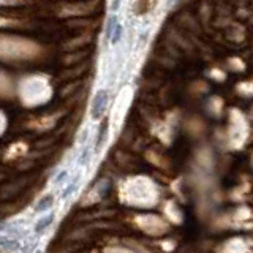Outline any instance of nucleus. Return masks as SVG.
Wrapping results in <instances>:
<instances>
[{
	"mask_svg": "<svg viewBox=\"0 0 253 253\" xmlns=\"http://www.w3.org/2000/svg\"><path fill=\"white\" fill-rule=\"evenodd\" d=\"M52 220H54V217H52V215H51V217H46L44 220H42V221H40V223L37 225V231H43V229H44L47 225L52 223Z\"/></svg>",
	"mask_w": 253,
	"mask_h": 253,
	"instance_id": "4",
	"label": "nucleus"
},
{
	"mask_svg": "<svg viewBox=\"0 0 253 253\" xmlns=\"http://www.w3.org/2000/svg\"><path fill=\"white\" fill-rule=\"evenodd\" d=\"M106 101H108V93H106V90H98L97 95L93 97L92 109H90V114H92V117L95 119V121L101 117L103 111H105V108H106Z\"/></svg>",
	"mask_w": 253,
	"mask_h": 253,
	"instance_id": "1",
	"label": "nucleus"
},
{
	"mask_svg": "<svg viewBox=\"0 0 253 253\" xmlns=\"http://www.w3.org/2000/svg\"><path fill=\"white\" fill-rule=\"evenodd\" d=\"M63 177H67V171H62L59 176H57V179H55V184H60V182L63 180Z\"/></svg>",
	"mask_w": 253,
	"mask_h": 253,
	"instance_id": "6",
	"label": "nucleus"
},
{
	"mask_svg": "<svg viewBox=\"0 0 253 253\" xmlns=\"http://www.w3.org/2000/svg\"><path fill=\"white\" fill-rule=\"evenodd\" d=\"M117 8H119V0H116V2H114V5H113V10H114V11L117 10Z\"/></svg>",
	"mask_w": 253,
	"mask_h": 253,
	"instance_id": "8",
	"label": "nucleus"
},
{
	"mask_svg": "<svg viewBox=\"0 0 253 253\" xmlns=\"http://www.w3.org/2000/svg\"><path fill=\"white\" fill-rule=\"evenodd\" d=\"M116 26H117V18H116V16H113V18H109L108 26H106V37L108 38L113 37V32H114Z\"/></svg>",
	"mask_w": 253,
	"mask_h": 253,
	"instance_id": "3",
	"label": "nucleus"
},
{
	"mask_svg": "<svg viewBox=\"0 0 253 253\" xmlns=\"http://www.w3.org/2000/svg\"><path fill=\"white\" fill-rule=\"evenodd\" d=\"M121 37H122V26H116V29H114V34H113V37H111V42L113 43H117L119 40H121Z\"/></svg>",
	"mask_w": 253,
	"mask_h": 253,
	"instance_id": "5",
	"label": "nucleus"
},
{
	"mask_svg": "<svg viewBox=\"0 0 253 253\" xmlns=\"http://www.w3.org/2000/svg\"><path fill=\"white\" fill-rule=\"evenodd\" d=\"M73 188H75V184H73V185H70V187L65 190V193H63V198H67L68 195H71V192H73Z\"/></svg>",
	"mask_w": 253,
	"mask_h": 253,
	"instance_id": "7",
	"label": "nucleus"
},
{
	"mask_svg": "<svg viewBox=\"0 0 253 253\" xmlns=\"http://www.w3.org/2000/svg\"><path fill=\"white\" fill-rule=\"evenodd\" d=\"M51 204H52V196H44L43 200L38 203L37 211H38V212H43V211H46V209H49V208H51Z\"/></svg>",
	"mask_w": 253,
	"mask_h": 253,
	"instance_id": "2",
	"label": "nucleus"
}]
</instances>
